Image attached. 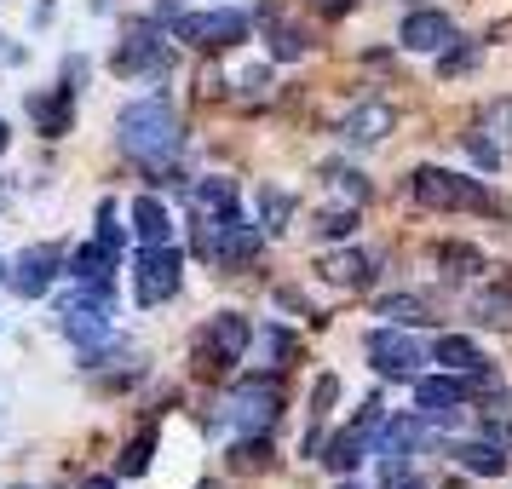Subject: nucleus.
Here are the masks:
<instances>
[{
  "label": "nucleus",
  "instance_id": "f257e3e1",
  "mask_svg": "<svg viewBox=\"0 0 512 489\" xmlns=\"http://www.w3.org/2000/svg\"><path fill=\"white\" fill-rule=\"evenodd\" d=\"M116 144H121V156H133V162H144V167L173 162V156H179V144H185L179 110H173L162 93L133 98V104L116 116Z\"/></svg>",
  "mask_w": 512,
  "mask_h": 489
},
{
  "label": "nucleus",
  "instance_id": "f03ea898",
  "mask_svg": "<svg viewBox=\"0 0 512 489\" xmlns=\"http://www.w3.org/2000/svg\"><path fill=\"white\" fill-rule=\"evenodd\" d=\"M225 415H231L236 438H259L271 432V420L282 415V380L277 374H242L225 397Z\"/></svg>",
  "mask_w": 512,
  "mask_h": 489
},
{
  "label": "nucleus",
  "instance_id": "7ed1b4c3",
  "mask_svg": "<svg viewBox=\"0 0 512 489\" xmlns=\"http://www.w3.org/2000/svg\"><path fill=\"white\" fill-rule=\"evenodd\" d=\"M409 196H415L420 208H438V213H489V190L478 179H461V173H449V167H415L409 173Z\"/></svg>",
  "mask_w": 512,
  "mask_h": 489
},
{
  "label": "nucleus",
  "instance_id": "20e7f679",
  "mask_svg": "<svg viewBox=\"0 0 512 489\" xmlns=\"http://www.w3.org/2000/svg\"><path fill=\"white\" fill-rule=\"evenodd\" d=\"M248 12H236V6H225V12H179L173 18V35L185 41V47L196 52H225V47H242L248 41Z\"/></svg>",
  "mask_w": 512,
  "mask_h": 489
},
{
  "label": "nucleus",
  "instance_id": "39448f33",
  "mask_svg": "<svg viewBox=\"0 0 512 489\" xmlns=\"http://www.w3.org/2000/svg\"><path fill=\"white\" fill-rule=\"evenodd\" d=\"M185 282V254L179 248H139V265H133V300L139 305H167Z\"/></svg>",
  "mask_w": 512,
  "mask_h": 489
},
{
  "label": "nucleus",
  "instance_id": "423d86ee",
  "mask_svg": "<svg viewBox=\"0 0 512 489\" xmlns=\"http://www.w3.org/2000/svg\"><path fill=\"white\" fill-rule=\"evenodd\" d=\"M380 409H386V403H380V397H369V403H363V415L351 420L346 432H334V438H328L323 461L334 466V472H357V466L374 455V432H380V420H386Z\"/></svg>",
  "mask_w": 512,
  "mask_h": 489
},
{
  "label": "nucleus",
  "instance_id": "0eeeda50",
  "mask_svg": "<svg viewBox=\"0 0 512 489\" xmlns=\"http://www.w3.org/2000/svg\"><path fill=\"white\" fill-rule=\"evenodd\" d=\"M167 64H173V47L156 35V24H127V35H121V47H116V75H127V81L167 75Z\"/></svg>",
  "mask_w": 512,
  "mask_h": 489
},
{
  "label": "nucleus",
  "instance_id": "6e6552de",
  "mask_svg": "<svg viewBox=\"0 0 512 489\" xmlns=\"http://www.w3.org/2000/svg\"><path fill=\"white\" fill-rule=\"evenodd\" d=\"M242 351H248V317H236V311L208 317L202 334H196V357H202V369H231Z\"/></svg>",
  "mask_w": 512,
  "mask_h": 489
},
{
  "label": "nucleus",
  "instance_id": "1a4fd4ad",
  "mask_svg": "<svg viewBox=\"0 0 512 489\" xmlns=\"http://www.w3.org/2000/svg\"><path fill=\"white\" fill-rule=\"evenodd\" d=\"M369 363L386 374V380H420L426 351H420V340L397 334V328H374V334H369Z\"/></svg>",
  "mask_w": 512,
  "mask_h": 489
},
{
  "label": "nucleus",
  "instance_id": "9d476101",
  "mask_svg": "<svg viewBox=\"0 0 512 489\" xmlns=\"http://www.w3.org/2000/svg\"><path fill=\"white\" fill-rule=\"evenodd\" d=\"M58 271H64L58 248H52V242H29L24 254L12 259L6 282H12V294H24V300H41V294H52V277H58Z\"/></svg>",
  "mask_w": 512,
  "mask_h": 489
},
{
  "label": "nucleus",
  "instance_id": "9b49d317",
  "mask_svg": "<svg viewBox=\"0 0 512 489\" xmlns=\"http://www.w3.org/2000/svg\"><path fill=\"white\" fill-rule=\"evenodd\" d=\"M242 213V196H236V179H196L190 185V219L196 225H225V219H236Z\"/></svg>",
  "mask_w": 512,
  "mask_h": 489
},
{
  "label": "nucleus",
  "instance_id": "f8f14e48",
  "mask_svg": "<svg viewBox=\"0 0 512 489\" xmlns=\"http://www.w3.org/2000/svg\"><path fill=\"white\" fill-rule=\"evenodd\" d=\"M415 409H420V420H455L466 409V386L461 380H443V374H420Z\"/></svg>",
  "mask_w": 512,
  "mask_h": 489
},
{
  "label": "nucleus",
  "instance_id": "ddd939ff",
  "mask_svg": "<svg viewBox=\"0 0 512 489\" xmlns=\"http://www.w3.org/2000/svg\"><path fill=\"white\" fill-rule=\"evenodd\" d=\"M420 426H426V420H420V415H397V420H380V432H374V455H380V461H386V466H403V461H409V449H415V443H420Z\"/></svg>",
  "mask_w": 512,
  "mask_h": 489
},
{
  "label": "nucleus",
  "instance_id": "4468645a",
  "mask_svg": "<svg viewBox=\"0 0 512 489\" xmlns=\"http://www.w3.org/2000/svg\"><path fill=\"white\" fill-rule=\"evenodd\" d=\"M397 41H403L409 52H443L449 41H455V24H449L443 12H409Z\"/></svg>",
  "mask_w": 512,
  "mask_h": 489
},
{
  "label": "nucleus",
  "instance_id": "2eb2a0df",
  "mask_svg": "<svg viewBox=\"0 0 512 489\" xmlns=\"http://www.w3.org/2000/svg\"><path fill=\"white\" fill-rule=\"evenodd\" d=\"M317 277L334 282V288H369L374 282V259L357 254V248H346V254H323L317 259Z\"/></svg>",
  "mask_w": 512,
  "mask_h": 489
},
{
  "label": "nucleus",
  "instance_id": "dca6fc26",
  "mask_svg": "<svg viewBox=\"0 0 512 489\" xmlns=\"http://www.w3.org/2000/svg\"><path fill=\"white\" fill-rule=\"evenodd\" d=\"M386 133H392V110L386 104H363V110H351L340 121V139H351V144H380Z\"/></svg>",
  "mask_w": 512,
  "mask_h": 489
},
{
  "label": "nucleus",
  "instance_id": "f3484780",
  "mask_svg": "<svg viewBox=\"0 0 512 489\" xmlns=\"http://www.w3.org/2000/svg\"><path fill=\"white\" fill-rule=\"evenodd\" d=\"M432 363H443L449 374H472L478 363H489V357H484L478 346H472L466 334H443L438 346H432Z\"/></svg>",
  "mask_w": 512,
  "mask_h": 489
},
{
  "label": "nucleus",
  "instance_id": "a211bd4d",
  "mask_svg": "<svg viewBox=\"0 0 512 489\" xmlns=\"http://www.w3.org/2000/svg\"><path fill=\"white\" fill-rule=\"evenodd\" d=\"M110 271H116V248H110V242H98V236L70 259V277L75 282H110Z\"/></svg>",
  "mask_w": 512,
  "mask_h": 489
},
{
  "label": "nucleus",
  "instance_id": "6ab92c4d",
  "mask_svg": "<svg viewBox=\"0 0 512 489\" xmlns=\"http://www.w3.org/2000/svg\"><path fill=\"white\" fill-rule=\"evenodd\" d=\"M133 231H139L144 248H162L167 236H173V225H167V208L156 202V196H139V202H133Z\"/></svg>",
  "mask_w": 512,
  "mask_h": 489
},
{
  "label": "nucleus",
  "instance_id": "aec40b11",
  "mask_svg": "<svg viewBox=\"0 0 512 489\" xmlns=\"http://www.w3.org/2000/svg\"><path fill=\"white\" fill-rule=\"evenodd\" d=\"M455 461L478 478H501L507 472V449L501 443H455Z\"/></svg>",
  "mask_w": 512,
  "mask_h": 489
},
{
  "label": "nucleus",
  "instance_id": "412c9836",
  "mask_svg": "<svg viewBox=\"0 0 512 489\" xmlns=\"http://www.w3.org/2000/svg\"><path fill=\"white\" fill-rule=\"evenodd\" d=\"M70 116H75V93L64 87L58 98H35V121H41V133L58 139V133H70Z\"/></svg>",
  "mask_w": 512,
  "mask_h": 489
},
{
  "label": "nucleus",
  "instance_id": "4be33fe9",
  "mask_svg": "<svg viewBox=\"0 0 512 489\" xmlns=\"http://www.w3.org/2000/svg\"><path fill=\"white\" fill-rule=\"evenodd\" d=\"M478 415H484V432H489V438L501 443V449H512V397L495 392V397H489V409H478Z\"/></svg>",
  "mask_w": 512,
  "mask_h": 489
},
{
  "label": "nucleus",
  "instance_id": "5701e85b",
  "mask_svg": "<svg viewBox=\"0 0 512 489\" xmlns=\"http://www.w3.org/2000/svg\"><path fill=\"white\" fill-rule=\"evenodd\" d=\"M231 466H242V472H265V466H271V443H265V432L231 443Z\"/></svg>",
  "mask_w": 512,
  "mask_h": 489
},
{
  "label": "nucleus",
  "instance_id": "b1692460",
  "mask_svg": "<svg viewBox=\"0 0 512 489\" xmlns=\"http://www.w3.org/2000/svg\"><path fill=\"white\" fill-rule=\"evenodd\" d=\"M380 317H397V323H432V305L415 300V294H397V300H380Z\"/></svg>",
  "mask_w": 512,
  "mask_h": 489
},
{
  "label": "nucleus",
  "instance_id": "393cba45",
  "mask_svg": "<svg viewBox=\"0 0 512 489\" xmlns=\"http://www.w3.org/2000/svg\"><path fill=\"white\" fill-rule=\"evenodd\" d=\"M150 461H156V432H144V438H133L121 449V472H127V478H139Z\"/></svg>",
  "mask_w": 512,
  "mask_h": 489
},
{
  "label": "nucleus",
  "instance_id": "a878e982",
  "mask_svg": "<svg viewBox=\"0 0 512 489\" xmlns=\"http://www.w3.org/2000/svg\"><path fill=\"white\" fill-rule=\"evenodd\" d=\"M351 231H357V213H351V208L323 213V219H317V236H323V242H346Z\"/></svg>",
  "mask_w": 512,
  "mask_h": 489
},
{
  "label": "nucleus",
  "instance_id": "bb28decb",
  "mask_svg": "<svg viewBox=\"0 0 512 489\" xmlns=\"http://www.w3.org/2000/svg\"><path fill=\"white\" fill-rule=\"evenodd\" d=\"M294 219V196L288 190H265V231H282Z\"/></svg>",
  "mask_w": 512,
  "mask_h": 489
},
{
  "label": "nucleus",
  "instance_id": "cd10ccee",
  "mask_svg": "<svg viewBox=\"0 0 512 489\" xmlns=\"http://www.w3.org/2000/svg\"><path fill=\"white\" fill-rule=\"evenodd\" d=\"M271 58H288V64H294V58H305V35L300 29H271Z\"/></svg>",
  "mask_w": 512,
  "mask_h": 489
},
{
  "label": "nucleus",
  "instance_id": "c85d7f7f",
  "mask_svg": "<svg viewBox=\"0 0 512 489\" xmlns=\"http://www.w3.org/2000/svg\"><path fill=\"white\" fill-rule=\"evenodd\" d=\"M461 144H466V156H472V162L484 167V173H495V167H501V150H495V144H489L484 133H466Z\"/></svg>",
  "mask_w": 512,
  "mask_h": 489
},
{
  "label": "nucleus",
  "instance_id": "c756f323",
  "mask_svg": "<svg viewBox=\"0 0 512 489\" xmlns=\"http://www.w3.org/2000/svg\"><path fill=\"white\" fill-rule=\"evenodd\" d=\"M323 179H334V185L346 190L351 202H363V196H369V185H363V173H351V167H328Z\"/></svg>",
  "mask_w": 512,
  "mask_h": 489
},
{
  "label": "nucleus",
  "instance_id": "7c9ffc66",
  "mask_svg": "<svg viewBox=\"0 0 512 489\" xmlns=\"http://www.w3.org/2000/svg\"><path fill=\"white\" fill-rule=\"evenodd\" d=\"M443 265H449L455 277H472V271H478L484 259H478V248H443Z\"/></svg>",
  "mask_w": 512,
  "mask_h": 489
},
{
  "label": "nucleus",
  "instance_id": "2f4dec72",
  "mask_svg": "<svg viewBox=\"0 0 512 489\" xmlns=\"http://www.w3.org/2000/svg\"><path fill=\"white\" fill-rule=\"evenodd\" d=\"M98 242L121 248V225H116V202H98Z\"/></svg>",
  "mask_w": 512,
  "mask_h": 489
},
{
  "label": "nucleus",
  "instance_id": "473e14b6",
  "mask_svg": "<svg viewBox=\"0 0 512 489\" xmlns=\"http://www.w3.org/2000/svg\"><path fill=\"white\" fill-rule=\"evenodd\" d=\"M472 58H478L472 47H455V52H443V64H438V70H443V75H461L466 64H472Z\"/></svg>",
  "mask_w": 512,
  "mask_h": 489
},
{
  "label": "nucleus",
  "instance_id": "72a5a7b5",
  "mask_svg": "<svg viewBox=\"0 0 512 489\" xmlns=\"http://www.w3.org/2000/svg\"><path fill=\"white\" fill-rule=\"evenodd\" d=\"M386 489H426V484H415L409 472H392V478H386Z\"/></svg>",
  "mask_w": 512,
  "mask_h": 489
},
{
  "label": "nucleus",
  "instance_id": "f704fd0d",
  "mask_svg": "<svg viewBox=\"0 0 512 489\" xmlns=\"http://www.w3.org/2000/svg\"><path fill=\"white\" fill-rule=\"evenodd\" d=\"M81 489H116V478H87Z\"/></svg>",
  "mask_w": 512,
  "mask_h": 489
},
{
  "label": "nucleus",
  "instance_id": "c9c22d12",
  "mask_svg": "<svg viewBox=\"0 0 512 489\" xmlns=\"http://www.w3.org/2000/svg\"><path fill=\"white\" fill-rule=\"evenodd\" d=\"M317 6H323V12H346L351 0H317Z\"/></svg>",
  "mask_w": 512,
  "mask_h": 489
},
{
  "label": "nucleus",
  "instance_id": "e433bc0d",
  "mask_svg": "<svg viewBox=\"0 0 512 489\" xmlns=\"http://www.w3.org/2000/svg\"><path fill=\"white\" fill-rule=\"evenodd\" d=\"M6 144H12V127H6V121H0V156H6Z\"/></svg>",
  "mask_w": 512,
  "mask_h": 489
},
{
  "label": "nucleus",
  "instance_id": "4c0bfd02",
  "mask_svg": "<svg viewBox=\"0 0 512 489\" xmlns=\"http://www.w3.org/2000/svg\"><path fill=\"white\" fill-rule=\"evenodd\" d=\"M495 116H501V121H507V127H512V104H501V110H495Z\"/></svg>",
  "mask_w": 512,
  "mask_h": 489
},
{
  "label": "nucleus",
  "instance_id": "58836bf2",
  "mask_svg": "<svg viewBox=\"0 0 512 489\" xmlns=\"http://www.w3.org/2000/svg\"><path fill=\"white\" fill-rule=\"evenodd\" d=\"M0 282H6V259H0Z\"/></svg>",
  "mask_w": 512,
  "mask_h": 489
},
{
  "label": "nucleus",
  "instance_id": "ea45409f",
  "mask_svg": "<svg viewBox=\"0 0 512 489\" xmlns=\"http://www.w3.org/2000/svg\"><path fill=\"white\" fill-rule=\"evenodd\" d=\"M340 489H363V484H340Z\"/></svg>",
  "mask_w": 512,
  "mask_h": 489
},
{
  "label": "nucleus",
  "instance_id": "a19ab883",
  "mask_svg": "<svg viewBox=\"0 0 512 489\" xmlns=\"http://www.w3.org/2000/svg\"><path fill=\"white\" fill-rule=\"evenodd\" d=\"M202 489H219V484H202Z\"/></svg>",
  "mask_w": 512,
  "mask_h": 489
}]
</instances>
